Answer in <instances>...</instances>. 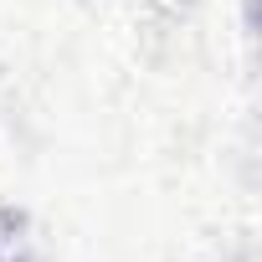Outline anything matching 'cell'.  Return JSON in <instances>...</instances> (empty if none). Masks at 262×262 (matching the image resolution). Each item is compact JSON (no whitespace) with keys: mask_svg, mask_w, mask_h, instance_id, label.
Listing matches in <instances>:
<instances>
[]
</instances>
